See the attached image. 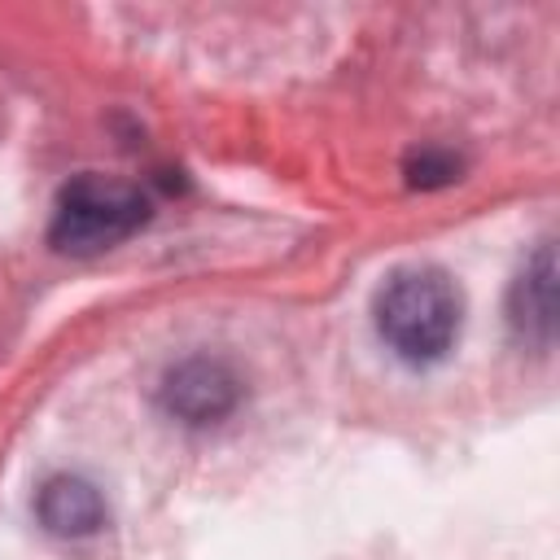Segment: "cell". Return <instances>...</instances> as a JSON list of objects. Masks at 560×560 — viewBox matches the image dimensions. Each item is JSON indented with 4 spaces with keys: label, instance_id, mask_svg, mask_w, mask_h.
Masks as SVG:
<instances>
[{
    "label": "cell",
    "instance_id": "obj_3",
    "mask_svg": "<svg viewBox=\"0 0 560 560\" xmlns=\"http://www.w3.org/2000/svg\"><path fill=\"white\" fill-rule=\"evenodd\" d=\"M162 407L184 424H214L241 402V376L223 359H184L162 376Z\"/></svg>",
    "mask_w": 560,
    "mask_h": 560
},
{
    "label": "cell",
    "instance_id": "obj_6",
    "mask_svg": "<svg viewBox=\"0 0 560 560\" xmlns=\"http://www.w3.org/2000/svg\"><path fill=\"white\" fill-rule=\"evenodd\" d=\"M455 171H459V162H455V158L424 149V153H416V158H411V166H407V179L429 188V184H446V179H455Z\"/></svg>",
    "mask_w": 560,
    "mask_h": 560
},
{
    "label": "cell",
    "instance_id": "obj_1",
    "mask_svg": "<svg viewBox=\"0 0 560 560\" xmlns=\"http://www.w3.org/2000/svg\"><path fill=\"white\" fill-rule=\"evenodd\" d=\"M464 324V293L442 267H398L376 293V332L402 363H438Z\"/></svg>",
    "mask_w": 560,
    "mask_h": 560
},
{
    "label": "cell",
    "instance_id": "obj_2",
    "mask_svg": "<svg viewBox=\"0 0 560 560\" xmlns=\"http://www.w3.org/2000/svg\"><path fill=\"white\" fill-rule=\"evenodd\" d=\"M149 219V197L140 192V184L131 179H114V175H74L52 210V228L48 241L61 254H101L114 249L118 241H127L131 232H140Z\"/></svg>",
    "mask_w": 560,
    "mask_h": 560
},
{
    "label": "cell",
    "instance_id": "obj_4",
    "mask_svg": "<svg viewBox=\"0 0 560 560\" xmlns=\"http://www.w3.org/2000/svg\"><path fill=\"white\" fill-rule=\"evenodd\" d=\"M35 516H39L44 529L57 534V538H88V534H96V529L105 525L109 508H105V494H101L88 477H79V472H57V477H48V481L39 486V494H35Z\"/></svg>",
    "mask_w": 560,
    "mask_h": 560
},
{
    "label": "cell",
    "instance_id": "obj_5",
    "mask_svg": "<svg viewBox=\"0 0 560 560\" xmlns=\"http://www.w3.org/2000/svg\"><path fill=\"white\" fill-rule=\"evenodd\" d=\"M508 319H512L516 337H525L534 346H551V332H556V254H551V245H542L525 262V271L512 280Z\"/></svg>",
    "mask_w": 560,
    "mask_h": 560
}]
</instances>
